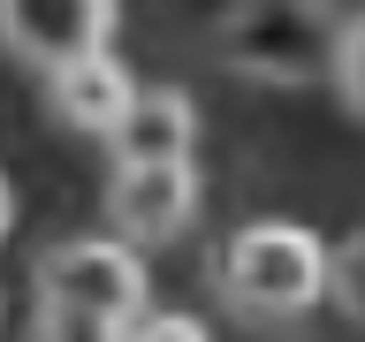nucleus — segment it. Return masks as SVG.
Here are the masks:
<instances>
[{
    "mask_svg": "<svg viewBox=\"0 0 365 342\" xmlns=\"http://www.w3.org/2000/svg\"><path fill=\"white\" fill-rule=\"evenodd\" d=\"M221 289L244 319H304L327 304V244L304 221H244L221 251Z\"/></svg>",
    "mask_w": 365,
    "mask_h": 342,
    "instance_id": "nucleus-1",
    "label": "nucleus"
},
{
    "mask_svg": "<svg viewBox=\"0 0 365 342\" xmlns=\"http://www.w3.org/2000/svg\"><path fill=\"white\" fill-rule=\"evenodd\" d=\"M335 38L342 23L327 0H251L228 23V61L267 84H312L335 68Z\"/></svg>",
    "mask_w": 365,
    "mask_h": 342,
    "instance_id": "nucleus-2",
    "label": "nucleus"
},
{
    "mask_svg": "<svg viewBox=\"0 0 365 342\" xmlns=\"http://www.w3.org/2000/svg\"><path fill=\"white\" fill-rule=\"evenodd\" d=\"M31 281H38V304H76V312L122 319V327L145 319V296H153L145 259H137V244H122V236H76V244L38 251Z\"/></svg>",
    "mask_w": 365,
    "mask_h": 342,
    "instance_id": "nucleus-3",
    "label": "nucleus"
},
{
    "mask_svg": "<svg viewBox=\"0 0 365 342\" xmlns=\"http://www.w3.org/2000/svg\"><path fill=\"white\" fill-rule=\"evenodd\" d=\"M114 38V0H0V46L38 76L107 53Z\"/></svg>",
    "mask_w": 365,
    "mask_h": 342,
    "instance_id": "nucleus-4",
    "label": "nucleus"
},
{
    "mask_svg": "<svg viewBox=\"0 0 365 342\" xmlns=\"http://www.w3.org/2000/svg\"><path fill=\"white\" fill-rule=\"evenodd\" d=\"M198 213V167L190 160H153V167H114L107 221L122 244H168Z\"/></svg>",
    "mask_w": 365,
    "mask_h": 342,
    "instance_id": "nucleus-5",
    "label": "nucleus"
},
{
    "mask_svg": "<svg viewBox=\"0 0 365 342\" xmlns=\"http://www.w3.org/2000/svg\"><path fill=\"white\" fill-rule=\"evenodd\" d=\"M190 145H198V107L182 99L175 84H137L130 114L114 122L107 152L114 167H153V160H190Z\"/></svg>",
    "mask_w": 365,
    "mask_h": 342,
    "instance_id": "nucleus-6",
    "label": "nucleus"
},
{
    "mask_svg": "<svg viewBox=\"0 0 365 342\" xmlns=\"http://www.w3.org/2000/svg\"><path fill=\"white\" fill-rule=\"evenodd\" d=\"M46 99H53V114H61L68 130H84V137H114V122L130 114L137 99V76L114 53H91V61L61 68V76H46Z\"/></svg>",
    "mask_w": 365,
    "mask_h": 342,
    "instance_id": "nucleus-7",
    "label": "nucleus"
},
{
    "mask_svg": "<svg viewBox=\"0 0 365 342\" xmlns=\"http://www.w3.org/2000/svg\"><path fill=\"white\" fill-rule=\"evenodd\" d=\"M327 304H335L350 327H365V228L327 251Z\"/></svg>",
    "mask_w": 365,
    "mask_h": 342,
    "instance_id": "nucleus-8",
    "label": "nucleus"
},
{
    "mask_svg": "<svg viewBox=\"0 0 365 342\" xmlns=\"http://www.w3.org/2000/svg\"><path fill=\"white\" fill-rule=\"evenodd\" d=\"M122 335H130L122 319L76 312V304H38V319H31V342H122Z\"/></svg>",
    "mask_w": 365,
    "mask_h": 342,
    "instance_id": "nucleus-9",
    "label": "nucleus"
},
{
    "mask_svg": "<svg viewBox=\"0 0 365 342\" xmlns=\"http://www.w3.org/2000/svg\"><path fill=\"white\" fill-rule=\"evenodd\" d=\"M335 99H342V114L350 122H365V16H350L342 23V38H335Z\"/></svg>",
    "mask_w": 365,
    "mask_h": 342,
    "instance_id": "nucleus-10",
    "label": "nucleus"
},
{
    "mask_svg": "<svg viewBox=\"0 0 365 342\" xmlns=\"http://www.w3.org/2000/svg\"><path fill=\"white\" fill-rule=\"evenodd\" d=\"M122 342H205V327L190 312H145V319H130Z\"/></svg>",
    "mask_w": 365,
    "mask_h": 342,
    "instance_id": "nucleus-11",
    "label": "nucleus"
},
{
    "mask_svg": "<svg viewBox=\"0 0 365 342\" xmlns=\"http://www.w3.org/2000/svg\"><path fill=\"white\" fill-rule=\"evenodd\" d=\"M8 221H16V190H8V175H0V236H8Z\"/></svg>",
    "mask_w": 365,
    "mask_h": 342,
    "instance_id": "nucleus-12",
    "label": "nucleus"
}]
</instances>
